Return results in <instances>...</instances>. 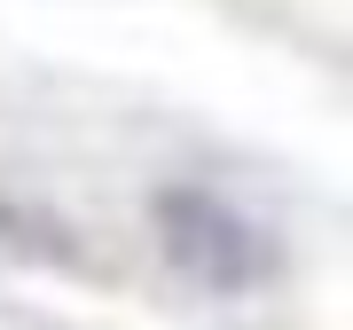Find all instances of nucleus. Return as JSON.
<instances>
[{"label":"nucleus","mask_w":353,"mask_h":330,"mask_svg":"<svg viewBox=\"0 0 353 330\" xmlns=\"http://www.w3.org/2000/svg\"><path fill=\"white\" fill-rule=\"evenodd\" d=\"M150 244L165 275L189 283L204 299H259L283 275V244L243 197H228L220 181H157L150 189Z\"/></svg>","instance_id":"nucleus-1"},{"label":"nucleus","mask_w":353,"mask_h":330,"mask_svg":"<svg viewBox=\"0 0 353 330\" xmlns=\"http://www.w3.org/2000/svg\"><path fill=\"white\" fill-rule=\"evenodd\" d=\"M0 244H8V252H24V260H39V267H71V260H79L71 220L48 213V204L24 197V189H0Z\"/></svg>","instance_id":"nucleus-2"}]
</instances>
